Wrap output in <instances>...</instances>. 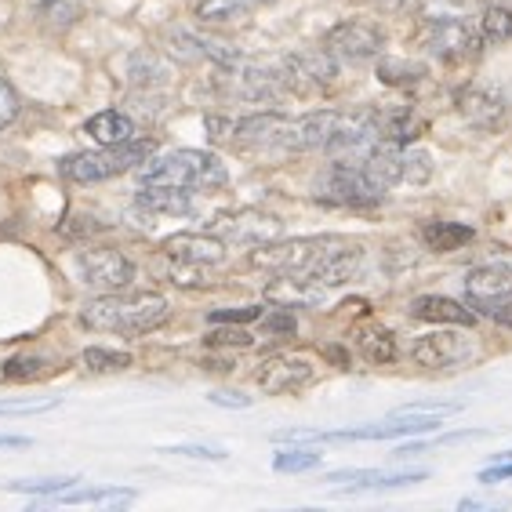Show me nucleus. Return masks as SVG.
<instances>
[{
	"mask_svg": "<svg viewBox=\"0 0 512 512\" xmlns=\"http://www.w3.org/2000/svg\"><path fill=\"white\" fill-rule=\"evenodd\" d=\"M171 316V306L164 295L153 291H109V295L91 298L80 309V324L88 331H113V335H149Z\"/></svg>",
	"mask_w": 512,
	"mask_h": 512,
	"instance_id": "1",
	"label": "nucleus"
},
{
	"mask_svg": "<svg viewBox=\"0 0 512 512\" xmlns=\"http://www.w3.org/2000/svg\"><path fill=\"white\" fill-rule=\"evenodd\" d=\"M142 186H175V189H222L229 182L226 164L207 149H171L164 157H149L138 164Z\"/></svg>",
	"mask_w": 512,
	"mask_h": 512,
	"instance_id": "2",
	"label": "nucleus"
},
{
	"mask_svg": "<svg viewBox=\"0 0 512 512\" xmlns=\"http://www.w3.org/2000/svg\"><path fill=\"white\" fill-rule=\"evenodd\" d=\"M345 237H298V240H269V244L251 247V266L266 269L273 276H298L313 284V273L320 269L335 247H342Z\"/></svg>",
	"mask_w": 512,
	"mask_h": 512,
	"instance_id": "3",
	"label": "nucleus"
},
{
	"mask_svg": "<svg viewBox=\"0 0 512 512\" xmlns=\"http://www.w3.org/2000/svg\"><path fill=\"white\" fill-rule=\"evenodd\" d=\"M476 356H480L476 338L454 324H440L436 331H425L411 342V360L429 371H454L462 364H473Z\"/></svg>",
	"mask_w": 512,
	"mask_h": 512,
	"instance_id": "4",
	"label": "nucleus"
},
{
	"mask_svg": "<svg viewBox=\"0 0 512 512\" xmlns=\"http://www.w3.org/2000/svg\"><path fill=\"white\" fill-rule=\"evenodd\" d=\"M422 44L433 59L458 66V62L476 59L483 51L480 26L469 22V15H451V19H422Z\"/></svg>",
	"mask_w": 512,
	"mask_h": 512,
	"instance_id": "5",
	"label": "nucleus"
},
{
	"mask_svg": "<svg viewBox=\"0 0 512 512\" xmlns=\"http://www.w3.org/2000/svg\"><path fill=\"white\" fill-rule=\"evenodd\" d=\"M324 51L335 62H349V66H364L375 62L385 51V33L375 22L367 19H345L338 26H331L324 37Z\"/></svg>",
	"mask_w": 512,
	"mask_h": 512,
	"instance_id": "6",
	"label": "nucleus"
},
{
	"mask_svg": "<svg viewBox=\"0 0 512 512\" xmlns=\"http://www.w3.org/2000/svg\"><path fill=\"white\" fill-rule=\"evenodd\" d=\"M280 77H284V88L295 91V95H316V91H327L338 77V62L327 55L324 48H309V51H291L280 62Z\"/></svg>",
	"mask_w": 512,
	"mask_h": 512,
	"instance_id": "7",
	"label": "nucleus"
},
{
	"mask_svg": "<svg viewBox=\"0 0 512 512\" xmlns=\"http://www.w3.org/2000/svg\"><path fill=\"white\" fill-rule=\"evenodd\" d=\"M77 269H80V284L99 291V295L124 291L135 280V262L124 251H117V247H91V251L80 255Z\"/></svg>",
	"mask_w": 512,
	"mask_h": 512,
	"instance_id": "8",
	"label": "nucleus"
},
{
	"mask_svg": "<svg viewBox=\"0 0 512 512\" xmlns=\"http://www.w3.org/2000/svg\"><path fill=\"white\" fill-rule=\"evenodd\" d=\"M211 233L222 237L226 244H240V247H258L269 244V240H280L284 233V222L269 211H258V207H244V211H229V215H218L211 222Z\"/></svg>",
	"mask_w": 512,
	"mask_h": 512,
	"instance_id": "9",
	"label": "nucleus"
},
{
	"mask_svg": "<svg viewBox=\"0 0 512 512\" xmlns=\"http://www.w3.org/2000/svg\"><path fill=\"white\" fill-rule=\"evenodd\" d=\"M320 186H324V197L331 204H342V207H375L385 197V189L360 164H345V160L331 164V171L324 175Z\"/></svg>",
	"mask_w": 512,
	"mask_h": 512,
	"instance_id": "10",
	"label": "nucleus"
},
{
	"mask_svg": "<svg viewBox=\"0 0 512 512\" xmlns=\"http://www.w3.org/2000/svg\"><path fill=\"white\" fill-rule=\"evenodd\" d=\"M255 382L269 396H291L302 393L316 382V364L302 353H276L262 360L255 371Z\"/></svg>",
	"mask_w": 512,
	"mask_h": 512,
	"instance_id": "11",
	"label": "nucleus"
},
{
	"mask_svg": "<svg viewBox=\"0 0 512 512\" xmlns=\"http://www.w3.org/2000/svg\"><path fill=\"white\" fill-rule=\"evenodd\" d=\"M454 106H458L465 124L473 131H483V135L502 131L505 120H509V99L498 88H487V84H465Z\"/></svg>",
	"mask_w": 512,
	"mask_h": 512,
	"instance_id": "12",
	"label": "nucleus"
},
{
	"mask_svg": "<svg viewBox=\"0 0 512 512\" xmlns=\"http://www.w3.org/2000/svg\"><path fill=\"white\" fill-rule=\"evenodd\" d=\"M226 80H229V91L244 102H258V106H273L287 95L284 88V77H280V69H266V66H233L226 69Z\"/></svg>",
	"mask_w": 512,
	"mask_h": 512,
	"instance_id": "13",
	"label": "nucleus"
},
{
	"mask_svg": "<svg viewBox=\"0 0 512 512\" xmlns=\"http://www.w3.org/2000/svg\"><path fill=\"white\" fill-rule=\"evenodd\" d=\"M465 298L476 316H491L502 306L505 298H512V269L505 266H476L465 276Z\"/></svg>",
	"mask_w": 512,
	"mask_h": 512,
	"instance_id": "14",
	"label": "nucleus"
},
{
	"mask_svg": "<svg viewBox=\"0 0 512 512\" xmlns=\"http://www.w3.org/2000/svg\"><path fill=\"white\" fill-rule=\"evenodd\" d=\"M287 117L284 113H273V109H262V113H251V117L233 120L229 128V142L240 149H280L284 142Z\"/></svg>",
	"mask_w": 512,
	"mask_h": 512,
	"instance_id": "15",
	"label": "nucleus"
},
{
	"mask_svg": "<svg viewBox=\"0 0 512 512\" xmlns=\"http://www.w3.org/2000/svg\"><path fill=\"white\" fill-rule=\"evenodd\" d=\"M164 255L171 262H189V266H222L226 262V240L207 233H175L164 240Z\"/></svg>",
	"mask_w": 512,
	"mask_h": 512,
	"instance_id": "16",
	"label": "nucleus"
},
{
	"mask_svg": "<svg viewBox=\"0 0 512 512\" xmlns=\"http://www.w3.org/2000/svg\"><path fill=\"white\" fill-rule=\"evenodd\" d=\"M338 109H316V113H306V117H287L284 128V142L280 149H291V153H313V149H324L331 131H335Z\"/></svg>",
	"mask_w": 512,
	"mask_h": 512,
	"instance_id": "17",
	"label": "nucleus"
},
{
	"mask_svg": "<svg viewBox=\"0 0 512 512\" xmlns=\"http://www.w3.org/2000/svg\"><path fill=\"white\" fill-rule=\"evenodd\" d=\"M378 142H396V146H411L425 131V120L418 117L414 106H382L375 109Z\"/></svg>",
	"mask_w": 512,
	"mask_h": 512,
	"instance_id": "18",
	"label": "nucleus"
},
{
	"mask_svg": "<svg viewBox=\"0 0 512 512\" xmlns=\"http://www.w3.org/2000/svg\"><path fill=\"white\" fill-rule=\"evenodd\" d=\"M411 316L414 320H425V324H454V327H473L476 313L462 302L444 295H422L411 302Z\"/></svg>",
	"mask_w": 512,
	"mask_h": 512,
	"instance_id": "19",
	"label": "nucleus"
},
{
	"mask_svg": "<svg viewBox=\"0 0 512 512\" xmlns=\"http://www.w3.org/2000/svg\"><path fill=\"white\" fill-rule=\"evenodd\" d=\"M356 349L364 356L367 364L385 367V364H396V356H400V345H396V335L389 327L382 324H364L356 327Z\"/></svg>",
	"mask_w": 512,
	"mask_h": 512,
	"instance_id": "20",
	"label": "nucleus"
},
{
	"mask_svg": "<svg viewBox=\"0 0 512 512\" xmlns=\"http://www.w3.org/2000/svg\"><path fill=\"white\" fill-rule=\"evenodd\" d=\"M138 207L146 215H189L193 211V189L142 186L138 189Z\"/></svg>",
	"mask_w": 512,
	"mask_h": 512,
	"instance_id": "21",
	"label": "nucleus"
},
{
	"mask_svg": "<svg viewBox=\"0 0 512 512\" xmlns=\"http://www.w3.org/2000/svg\"><path fill=\"white\" fill-rule=\"evenodd\" d=\"M324 295H327L324 287L309 284V280H298V276H276L273 284H266V298L273 306H284V309L316 306Z\"/></svg>",
	"mask_w": 512,
	"mask_h": 512,
	"instance_id": "22",
	"label": "nucleus"
},
{
	"mask_svg": "<svg viewBox=\"0 0 512 512\" xmlns=\"http://www.w3.org/2000/svg\"><path fill=\"white\" fill-rule=\"evenodd\" d=\"M59 171H62V178L80 182V186L117 178V171H113V164H109V157H106V146H102V153H73V157L62 160Z\"/></svg>",
	"mask_w": 512,
	"mask_h": 512,
	"instance_id": "23",
	"label": "nucleus"
},
{
	"mask_svg": "<svg viewBox=\"0 0 512 512\" xmlns=\"http://www.w3.org/2000/svg\"><path fill=\"white\" fill-rule=\"evenodd\" d=\"M360 168L375 178L382 189L400 186V146L396 142H375L367 149V157L360 160Z\"/></svg>",
	"mask_w": 512,
	"mask_h": 512,
	"instance_id": "24",
	"label": "nucleus"
},
{
	"mask_svg": "<svg viewBox=\"0 0 512 512\" xmlns=\"http://www.w3.org/2000/svg\"><path fill=\"white\" fill-rule=\"evenodd\" d=\"M84 131H88L99 146H117V142L135 138V124H131V117L120 113V109H102V113H95V117L84 124Z\"/></svg>",
	"mask_w": 512,
	"mask_h": 512,
	"instance_id": "25",
	"label": "nucleus"
},
{
	"mask_svg": "<svg viewBox=\"0 0 512 512\" xmlns=\"http://www.w3.org/2000/svg\"><path fill=\"white\" fill-rule=\"evenodd\" d=\"M480 37L483 44H509L512 40V4H483L480 11Z\"/></svg>",
	"mask_w": 512,
	"mask_h": 512,
	"instance_id": "26",
	"label": "nucleus"
},
{
	"mask_svg": "<svg viewBox=\"0 0 512 512\" xmlns=\"http://www.w3.org/2000/svg\"><path fill=\"white\" fill-rule=\"evenodd\" d=\"M378 80L389 88H418L425 80V66L414 59H382L378 55Z\"/></svg>",
	"mask_w": 512,
	"mask_h": 512,
	"instance_id": "27",
	"label": "nucleus"
},
{
	"mask_svg": "<svg viewBox=\"0 0 512 512\" xmlns=\"http://www.w3.org/2000/svg\"><path fill=\"white\" fill-rule=\"evenodd\" d=\"M436 164H433V153L422 146H400V182L407 186H425L429 178H433Z\"/></svg>",
	"mask_w": 512,
	"mask_h": 512,
	"instance_id": "28",
	"label": "nucleus"
},
{
	"mask_svg": "<svg viewBox=\"0 0 512 512\" xmlns=\"http://www.w3.org/2000/svg\"><path fill=\"white\" fill-rule=\"evenodd\" d=\"M425 244L433 251H458V247L473 244V226H462V222H429L425 226Z\"/></svg>",
	"mask_w": 512,
	"mask_h": 512,
	"instance_id": "29",
	"label": "nucleus"
},
{
	"mask_svg": "<svg viewBox=\"0 0 512 512\" xmlns=\"http://www.w3.org/2000/svg\"><path fill=\"white\" fill-rule=\"evenodd\" d=\"M320 462H324V454L316 451V447H302V444L273 454V469L276 473H287V476L313 473V469H320Z\"/></svg>",
	"mask_w": 512,
	"mask_h": 512,
	"instance_id": "30",
	"label": "nucleus"
},
{
	"mask_svg": "<svg viewBox=\"0 0 512 512\" xmlns=\"http://www.w3.org/2000/svg\"><path fill=\"white\" fill-rule=\"evenodd\" d=\"M80 367L91 371V375H113V371H124L131 367V353L124 349H102V345H88L80 353Z\"/></svg>",
	"mask_w": 512,
	"mask_h": 512,
	"instance_id": "31",
	"label": "nucleus"
},
{
	"mask_svg": "<svg viewBox=\"0 0 512 512\" xmlns=\"http://www.w3.org/2000/svg\"><path fill=\"white\" fill-rule=\"evenodd\" d=\"M128 77H131V84L153 88V84H164V80H168V66H164L153 51H135L128 59Z\"/></svg>",
	"mask_w": 512,
	"mask_h": 512,
	"instance_id": "32",
	"label": "nucleus"
},
{
	"mask_svg": "<svg viewBox=\"0 0 512 512\" xmlns=\"http://www.w3.org/2000/svg\"><path fill=\"white\" fill-rule=\"evenodd\" d=\"M193 15H197L200 22H215V26L237 22L247 15V0H197V4H193Z\"/></svg>",
	"mask_w": 512,
	"mask_h": 512,
	"instance_id": "33",
	"label": "nucleus"
},
{
	"mask_svg": "<svg viewBox=\"0 0 512 512\" xmlns=\"http://www.w3.org/2000/svg\"><path fill=\"white\" fill-rule=\"evenodd\" d=\"M37 19L44 22L48 30L62 33V30H69V26L80 19V8H77V0H40V4H37Z\"/></svg>",
	"mask_w": 512,
	"mask_h": 512,
	"instance_id": "34",
	"label": "nucleus"
},
{
	"mask_svg": "<svg viewBox=\"0 0 512 512\" xmlns=\"http://www.w3.org/2000/svg\"><path fill=\"white\" fill-rule=\"evenodd\" d=\"M44 367H48L44 356H11V360H4V367H0V378H4V382H30V378L44 375Z\"/></svg>",
	"mask_w": 512,
	"mask_h": 512,
	"instance_id": "35",
	"label": "nucleus"
},
{
	"mask_svg": "<svg viewBox=\"0 0 512 512\" xmlns=\"http://www.w3.org/2000/svg\"><path fill=\"white\" fill-rule=\"evenodd\" d=\"M73 483H77L73 476H55V480H15V483H8V491L37 494V498H59V494L69 491Z\"/></svg>",
	"mask_w": 512,
	"mask_h": 512,
	"instance_id": "36",
	"label": "nucleus"
},
{
	"mask_svg": "<svg viewBox=\"0 0 512 512\" xmlns=\"http://www.w3.org/2000/svg\"><path fill=\"white\" fill-rule=\"evenodd\" d=\"M168 51L178 62H200L204 59L200 37L197 33H186V30H168Z\"/></svg>",
	"mask_w": 512,
	"mask_h": 512,
	"instance_id": "37",
	"label": "nucleus"
},
{
	"mask_svg": "<svg viewBox=\"0 0 512 512\" xmlns=\"http://www.w3.org/2000/svg\"><path fill=\"white\" fill-rule=\"evenodd\" d=\"M207 345H215V349H247V345H255V338L247 335L240 324H215V331L207 335Z\"/></svg>",
	"mask_w": 512,
	"mask_h": 512,
	"instance_id": "38",
	"label": "nucleus"
},
{
	"mask_svg": "<svg viewBox=\"0 0 512 512\" xmlns=\"http://www.w3.org/2000/svg\"><path fill=\"white\" fill-rule=\"evenodd\" d=\"M262 313H266L262 306L211 309V313H207V320H211V324H255V320H262Z\"/></svg>",
	"mask_w": 512,
	"mask_h": 512,
	"instance_id": "39",
	"label": "nucleus"
},
{
	"mask_svg": "<svg viewBox=\"0 0 512 512\" xmlns=\"http://www.w3.org/2000/svg\"><path fill=\"white\" fill-rule=\"evenodd\" d=\"M168 276H171V284H178V287H207L211 284V280H207V266H189V262H171Z\"/></svg>",
	"mask_w": 512,
	"mask_h": 512,
	"instance_id": "40",
	"label": "nucleus"
},
{
	"mask_svg": "<svg viewBox=\"0 0 512 512\" xmlns=\"http://www.w3.org/2000/svg\"><path fill=\"white\" fill-rule=\"evenodd\" d=\"M262 327H266V335L287 338V335H295L298 331V320L291 316V309L276 306V309H269V313H262Z\"/></svg>",
	"mask_w": 512,
	"mask_h": 512,
	"instance_id": "41",
	"label": "nucleus"
},
{
	"mask_svg": "<svg viewBox=\"0 0 512 512\" xmlns=\"http://www.w3.org/2000/svg\"><path fill=\"white\" fill-rule=\"evenodd\" d=\"M164 454H178V458H197V462H226L229 454L222 447H207V444H178L164 447Z\"/></svg>",
	"mask_w": 512,
	"mask_h": 512,
	"instance_id": "42",
	"label": "nucleus"
},
{
	"mask_svg": "<svg viewBox=\"0 0 512 512\" xmlns=\"http://www.w3.org/2000/svg\"><path fill=\"white\" fill-rule=\"evenodd\" d=\"M396 414H429V418H454L462 414V404H444V400H422V404H404Z\"/></svg>",
	"mask_w": 512,
	"mask_h": 512,
	"instance_id": "43",
	"label": "nucleus"
},
{
	"mask_svg": "<svg viewBox=\"0 0 512 512\" xmlns=\"http://www.w3.org/2000/svg\"><path fill=\"white\" fill-rule=\"evenodd\" d=\"M59 400H0V414H44V411H55Z\"/></svg>",
	"mask_w": 512,
	"mask_h": 512,
	"instance_id": "44",
	"label": "nucleus"
},
{
	"mask_svg": "<svg viewBox=\"0 0 512 512\" xmlns=\"http://www.w3.org/2000/svg\"><path fill=\"white\" fill-rule=\"evenodd\" d=\"M19 109H22L19 91L11 88L8 80H0V131H4L11 124V120L19 117Z\"/></svg>",
	"mask_w": 512,
	"mask_h": 512,
	"instance_id": "45",
	"label": "nucleus"
},
{
	"mask_svg": "<svg viewBox=\"0 0 512 512\" xmlns=\"http://www.w3.org/2000/svg\"><path fill=\"white\" fill-rule=\"evenodd\" d=\"M273 444H327V433H316V429H280V433H273Z\"/></svg>",
	"mask_w": 512,
	"mask_h": 512,
	"instance_id": "46",
	"label": "nucleus"
},
{
	"mask_svg": "<svg viewBox=\"0 0 512 512\" xmlns=\"http://www.w3.org/2000/svg\"><path fill=\"white\" fill-rule=\"evenodd\" d=\"M207 400H211L215 407H229V411H247V407L255 404L251 396L233 393V389H215V393H207Z\"/></svg>",
	"mask_w": 512,
	"mask_h": 512,
	"instance_id": "47",
	"label": "nucleus"
},
{
	"mask_svg": "<svg viewBox=\"0 0 512 512\" xmlns=\"http://www.w3.org/2000/svg\"><path fill=\"white\" fill-rule=\"evenodd\" d=\"M458 509L462 512H476V509H509V498H480V494H469V498H462L458 502Z\"/></svg>",
	"mask_w": 512,
	"mask_h": 512,
	"instance_id": "48",
	"label": "nucleus"
},
{
	"mask_svg": "<svg viewBox=\"0 0 512 512\" xmlns=\"http://www.w3.org/2000/svg\"><path fill=\"white\" fill-rule=\"evenodd\" d=\"M375 8L385 15H414L422 8V0H375Z\"/></svg>",
	"mask_w": 512,
	"mask_h": 512,
	"instance_id": "49",
	"label": "nucleus"
},
{
	"mask_svg": "<svg viewBox=\"0 0 512 512\" xmlns=\"http://www.w3.org/2000/svg\"><path fill=\"white\" fill-rule=\"evenodd\" d=\"M505 480H512V462H494V465H487L480 473V483H505Z\"/></svg>",
	"mask_w": 512,
	"mask_h": 512,
	"instance_id": "50",
	"label": "nucleus"
},
{
	"mask_svg": "<svg viewBox=\"0 0 512 512\" xmlns=\"http://www.w3.org/2000/svg\"><path fill=\"white\" fill-rule=\"evenodd\" d=\"M487 429H465V433H447V436H440L436 444H465V440H487Z\"/></svg>",
	"mask_w": 512,
	"mask_h": 512,
	"instance_id": "51",
	"label": "nucleus"
},
{
	"mask_svg": "<svg viewBox=\"0 0 512 512\" xmlns=\"http://www.w3.org/2000/svg\"><path fill=\"white\" fill-rule=\"evenodd\" d=\"M491 320H494V324H502V327H509V331H512V298H505L502 306L494 309Z\"/></svg>",
	"mask_w": 512,
	"mask_h": 512,
	"instance_id": "52",
	"label": "nucleus"
},
{
	"mask_svg": "<svg viewBox=\"0 0 512 512\" xmlns=\"http://www.w3.org/2000/svg\"><path fill=\"white\" fill-rule=\"evenodd\" d=\"M33 440L30 436H8V433H0V447H30Z\"/></svg>",
	"mask_w": 512,
	"mask_h": 512,
	"instance_id": "53",
	"label": "nucleus"
},
{
	"mask_svg": "<svg viewBox=\"0 0 512 512\" xmlns=\"http://www.w3.org/2000/svg\"><path fill=\"white\" fill-rule=\"evenodd\" d=\"M494 462H512V447H509V451H502V454H494Z\"/></svg>",
	"mask_w": 512,
	"mask_h": 512,
	"instance_id": "54",
	"label": "nucleus"
},
{
	"mask_svg": "<svg viewBox=\"0 0 512 512\" xmlns=\"http://www.w3.org/2000/svg\"><path fill=\"white\" fill-rule=\"evenodd\" d=\"M247 4H273V0H247Z\"/></svg>",
	"mask_w": 512,
	"mask_h": 512,
	"instance_id": "55",
	"label": "nucleus"
}]
</instances>
